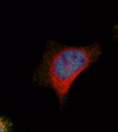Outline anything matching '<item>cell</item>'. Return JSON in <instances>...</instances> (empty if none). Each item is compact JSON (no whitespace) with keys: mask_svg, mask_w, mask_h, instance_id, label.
Listing matches in <instances>:
<instances>
[{"mask_svg":"<svg viewBox=\"0 0 118 132\" xmlns=\"http://www.w3.org/2000/svg\"><path fill=\"white\" fill-rule=\"evenodd\" d=\"M102 54L98 42L86 46L74 47L49 40L34 74V82L55 92L62 110L73 83L83 71L99 60Z\"/></svg>","mask_w":118,"mask_h":132,"instance_id":"cell-1","label":"cell"},{"mask_svg":"<svg viewBox=\"0 0 118 132\" xmlns=\"http://www.w3.org/2000/svg\"><path fill=\"white\" fill-rule=\"evenodd\" d=\"M12 127V122L4 117H0V132H9Z\"/></svg>","mask_w":118,"mask_h":132,"instance_id":"cell-2","label":"cell"}]
</instances>
